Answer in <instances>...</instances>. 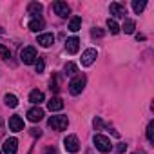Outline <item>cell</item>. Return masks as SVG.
I'll return each mask as SVG.
<instances>
[{"mask_svg":"<svg viewBox=\"0 0 154 154\" xmlns=\"http://www.w3.org/2000/svg\"><path fill=\"white\" fill-rule=\"evenodd\" d=\"M85 84H87V78L84 74H78V76H74V78L69 82V93L71 94H80L82 91H84V87H85Z\"/></svg>","mask_w":154,"mask_h":154,"instance_id":"6da1fadb","label":"cell"},{"mask_svg":"<svg viewBox=\"0 0 154 154\" xmlns=\"http://www.w3.org/2000/svg\"><path fill=\"white\" fill-rule=\"evenodd\" d=\"M93 141H94L96 149H98L100 152H103V154H107V152L112 150V143H111V140H109L107 136H103V134H94Z\"/></svg>","mask_w":154,"mask_h":154,"instance_id":"7a4b0ae2","label":"cell"},{"mask_svg":"<svg viewBox=\"0 0 154 154\" xmlns=\"http://www.w3.org/2000/svg\"><path fill=\"white\" fill-rule=\"evenodd\" d=\"M36 49L33 47V45H27V47H24L22 51H20V60L26 63V65H31V63H35L36 62Z\"/></svg>","mask_w":154,"mask_h":154,"instance_id":"3957f363","label":"cell"},{"mask_svg":"<svg viewBox=\"0 0 154 154\" xmlns=\"http://www.w3.org/2000/svg\"><path fill=\"white\" fill-rule=\"evenodd\" d=\"M47 123H49V127H53L54 131H65L67 125H69V120H67V116L58 114V116H51Z\"/></svg>","mask_w":154,"mask_h":154,"instance_id":"277c9868","label":"cell"},{"mask_svg":"<svg viewBox=\"0 0 154 154\" xmlns=\"http://www.w3.org/2000/svg\"><path fill=\"white\" fill-rule=\"evenodd\" d=\"M63 147H65V150L67 152H78L80 150V141H78V138H76L74 134H69L65 140H63Z\"/></svg>","mask_w":154,"mask_h":154,"instance_id":"5b68a950","label":"cell"},{"mask_svg":"<svg viewBox=\"0 0 154 154\" xmlns=\"http://www.w3.org/2000/svg\"><path fill=\"white\" fill-rule=\"evenodd\" d=\"M96 56H98L96 49H87V51H84V53H82V65H84V67L93 65L94 60H96Z\"/></svg>","mask_w":154,"mask_h":154,"instance_id":"8992f818","label":"cell"},{"mask_svg":"<svg viewBox=\"0 0 154 154\" xmlns=\"http://www.w3.org/2000/svg\"><path fill=\"white\" fill-rule=\"evenodd\" d=\"M109 11H111V15H112L114 18H125V15H127L125 6H122V4H118V2H112V4L109 6Z\"/></svg>","mask_w":154,"mask_h":154,"instance_id":"52a82bcc","label":"cell"},{"mask_svg":"<svg viewBox=\"0 0 154 154\" xmlns=\"http://www.w3.org/2000/svg\"><path fill=\"white\" fill-rule=\"evenodd\" d=\"M78 49H80V40L76 38V36H71V38L65 40V51L69 54H76V53H78Z\"/></svg>","mask_w":154,"mask_h":154,"instance_id":"ba28073f","label":"cell"},{"mask_svg":"<svg viewBox=\"0 0 154 154\" xmlns=\"http://www.w3.org/2000/svg\"><path fill=\"white\" fill-rule=\"evenodd\" d=\"M17 149H18V140L17 138H8L4 141V154H17Z\"/></svg>","mask_w":154,"mask_h":154,"instance_id":"9c48e42d","label":"cell"},{"mask_svg":"<svg viewBox=\"0 0 154 154\" xmlns=\"http://www.w3.org/2000/svg\"><path fill=\"white\" fill-rule=\"evenodd\" d=\"M53 11H54L58 17H62V18H65V17L71 13L69 6H67L65 2H54V4H53Z\"/></svg>","mask_w":154,"mask_h":154,"instance_id":"30bf717a","label":"cell"},{"mask_svg":"<svg viewBox=\"0 0 154 154\" xmlns=\"http://www.w3.org/2000/svg\"><path fill=\"white\" fill-rule=\"evenodd\" d=\"M27 118H29V122H33V123L40 122V120L44 118V109H40V107L29 109V111H27Z\"/></svg>","mask_w":154,"mask_h":154,"instance_id":"8fae6325","label":"cell"},{"mask_svg":"<svg viewBox=\"0 0 154 154\" xmlns=\"http://www.w3.org/2000/svg\"><path fill=\"white\" fill-rule=\"evenodd\" d=\"M47 109H49L51 112H56V111H62V109H63V102H62V98H58V96H54V98H51V100L47 102Z\"/></svg>","mask_w":154,"mask_h":154,"instance_id":"7c38bea8","label":"cell"},{"mask_svg":"<svg viewBox=\"0 0 154 154\" xmlns=\"http://www.w3.org/2000/svg\"><path fill=\"white\" fill-rule=\"evenodd\" d=\"M42 4H38V2H31L29 6H27V13L33 17V18H40V15H42Z\"/></svg>","mask_w":154,"mask_h":154,"instance_id":"4fadbf2b","label":"cell"},{"mask_svg":"<svg viewBox=\"0 0 154 154\" xmlns=\"http://www.w3.org/2000/svg\"><path fill=\"white\" fill-rule=\"evenodd\" d=\"M27 27H29L33 33H38V31H42V29L45 27V22H44L42 17H40V18H33V20L27 24Z\"/></svg>","mask_w":154,"mask_h":154,"instance_id":"5bb4252c","label":"cell"},{"mask_svg":"<svg viewBox=\"0 0 154 154\" xmlns=\"http://www.w3.org/2000/svg\"><path fill=\"white\" fill-rule=\"evenodd\" d=\"M9 129L15 131V132L22 131V129H24V120H22L20 116H11V118H9Z\"/></svg>","mask_w":154,"mask_h":154,"instance_id":"9a60e30c","label":"cell"},{"mask_svg":"<svg viewBox=\"0 0 154 154\" xmlns=\"http://www.w3.org/2000/svg\"><path fill=\"white\" fill-rule=\"evenodd\" d=\"M38 44H40L42 47H49V45H53V44H54V36H53L51 33L38 35Z\"/></svg>","mask_w":154,"mask_h":154,"instance_id":"2e32d148","label":"cell"},{"mask_svg":"<svg viewBox=\"0 0 154 154\" xmlns=\"http://www.w3.org/2000/svg\"><path fill=\"white\" fill-rule=\"evenodd\" d=\"M44 100H45V96H44V93H42V91H38V89L31 91V94H29V102H31V103H35V105H40Z\"/></svg>","mask_w":154,"mask_h":154,"instance_id":"e0dca14e","label":"cell"},{"mask_svg":"<svg viewBox=\"0 0 154 154\" xmlns=\"http://www.w3.org/2000/svg\"><path fill=\"white\" fill-rule=\"evenodd\" d=\"M122 29H123L127 35H132V33H134V29H136V22H134V20H131V18H125V22H123Z\"/></svg>","mask_w":154,"mask_h":154,"instance_id":"ac0fdd59","label":"cell"},{"mask_svg":"<svg viewBox=\"0 0 154 154\" xmlns=\"http://www.w3.org/2000/svg\"><path fill=\"white\" fill-rule=\"evenodd\" d=\"M80 27H82V18H80V17H74V18H71V22H69V29H71L72 33L80 31Z\"/></svg>","mask_w":154,"mask_h":154,"instance_id":"d6986e66","label":"cell"},{"mask_svg":"<svg viewBox=\"0 0 154 154\" xmlns=\"http://www.w3.org/2000/svg\"><path fill=\"white\" fill-rule=\"evenodd\" d=\"M145 6H147L145 0H132V9H134V13H138V15L145 9Z\"/></svg>","mask_w":154,"mask_h":154,"instance_id":"ffe728a7","label":"cell"},{"mask_svg":"<svg viewBox=\"0 0 154 154\" xmlns=\"http://www.w3.org/2000/svg\"><path fill=\"white\" fill-rule=\"evenodd\" d=\"M63 71H65V74H67V76H74L76 72H78V67H76L72 62H67V63H65V67H63Z\"/></svg>","mask_w":154,"mask_h":154,"instance_id":"44dd1931","label":"cell"},{"mask_svg":"<svg viewBox=\"0 0 154 154\" xmlns=\"http://www.w3.org/2000/svg\"><path fill=\"white\" fill-rule=\"evenodd\" d=\"M4 102H6L8 107H17V105H18V98H17L15 94H6Z\"/></svg>","mask_w":154,"mask_h":154,"instance_id":"7402d4cb","label":"cell"},{"mask_svg":"<svg viewBox=\"0 0 154 154\" xmlns=\"http://www.w3.org/2000/svg\"><path fill=\"white\" fill-rule=\"evenodd\" d=\"M107 27H109V31L112 33V35H116V33H120V26L116 24V20H107Z\"/></svg>","mask_w":154,"mask_h":154,"instance_id":"603a6c76","label":"cell"},{"mask_svg":"<svg viewBox=\"0 0 154 154\" xmlns=\"http://www.w3.org/2000/svg\"><path fill=\"white\" fill-rule=\"evenodd\" d=\"M147 140L152 143L154 141V122H150L149 125H147Z\"/></svg>","mask_w":154,"mask_h":154,"instance_id":"cb8c5ba5","label":"cell"},{"mask_svg":"<svg viewBox=\"0 0 154 154\" xmlns=\"http://www.w3.org/2000/svg\"><path fill=\"white\" fill-rule=\"evenodd\" d=\"M35 63H36V72H44V69H45V63H44V58H40V56H38Z\"/></svg>","mask_w":154,"mask_h":154,"instance_id":"d4e9b609","label":"cell"},{"mask_svg":"<svg viewBox=\"0 0 154 154\" xmlns=\"http://www.w3.org/2000/svg\"><path fill=\"white\" fill-rule=\"evenodd\" d=\"M0 58H9V49L6 45H0Z\"/></svg>","mask_w":154,"mask_h":154,"instance_id":"484cf974","label":"cell"},{"mask_svg":"<svg viewBox=\"0 0 154 154\" xmlns=\"http://www.w3.org/2000/svg\"><path fill=\"white\" fill-rule=\"evenodd\" d=\"M29 132H31V136H35V138H40V136H42V131H40V129H36V127L29 129Z\"/></svg>","mask_w":154,"mask_h":154,"instance_id":"4316f807","label":"cell"},{"mask_svg":"<svg viewBox=\"0 0 154 154\" xmlns=\"http://www.w3.org/2000/svg\"><path fill=\"white\" fill-rule=\"evenodd\" d=\"M125 149H127V145H125V143H118V147H116V154H123V152H125Z\"/></svg>","mask_w":154,"mask_h":154,"instance_id":"83f0119b","label":"cell"},{"mask_svg":"<svg viewBox=\"0 0 154 154\" xmlns=\"http://www.w3.org/2000/svg\"><path fill=\"white\" fill-rule=\"evenodd\" d=\"M91 33H93V36H103V31H102L100 27H94Z\"/></svg>","mask_w":154,"mask_h":154,"instance_id":"f1b7e54d","label":"cell"},{"mask_svg":"<svg viewBox=\"0 0 154 154\" xmlns=\"http://www.w3.org/2000/svg\"><path fill=\"white\" fill-rule=\"evenodd\" d=\"M51 91H58V84H56V78H54V76H53V80H51Z\"/></svg>","mask_w":154,"mask_h":154,"instance_id":"f546056e","label":"cell"},{"mask_svg":"<svg viewBox=\"0 0 154 154\" xmlns=\"http://www.w3.org/2000/svg\"><path fill=\"white\" fill-rule=\"evenodd\" d=\"M93 123H94V127H96V129H102V127H103V122H102L100 118H94V122H93Z\"/></svg>","mask_w":154,"mask_h":154,"instance_id":"4dcf8cb0","label":"cell"},{"mask_svg":"<svg viewBox=\"0 0 154 154\" xmlns=\"http://www.w3.org/2000/svg\"><path fill=\"white\" fill-rule=\"evenodd\" d=\"M0 154H2V152H0Z\"/></svg>","mask_w":154,"mask_h":154,"instance_id":"1f68e13d","label":"cell"}]
</instances>
